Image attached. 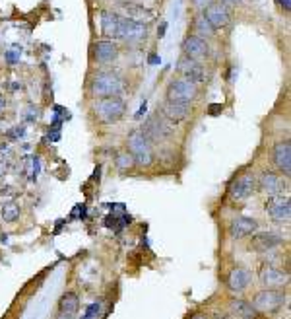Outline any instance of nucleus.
Masks as SVG:
<instances>
[{"instance_id":"nucleus-20","label":"nucleus","mask_w":291,"mask_h":319,"mask_svg":"<svg viewBox=\"0 0 291 319\" xmlns=\"http://www.w3.org/2000/svg\"><path fill=\"white\" fill-rule=\"evenodd\" d=\"M179 72L187 78V80L194 82V84L202 82V78H204L202 64L198 63V61H194V59H189V57H187V59H183V61L179 63Z\"/></svg>"},{"instance_id":"nucleus-35","label":"nucleus","mask_w":291,"mask_h":319,"mask_svg":"<svg viewBox=\"0 0 291 319\" xmlns=\"http://www.w3.org/2000/svg\"><path fill=\"white\" fill-rule=\"evenodd\" d=\"M190 319H210V315H208V313H202V311H198V313H194Z\"/></svg>"},{"instance_id":"nucleus-36","label":"nucleus","mask_w":291,"mask_h":319,"mask_svg":"<svg viewBox=\"0 0 291 319\" xmlns=\"http://www.w3.org/2000/svg\"><path fill=\"white\" fill-rule=\"evenodd\" d=\"M144 113H146V102L142 103V107L138 109V113H136V119H142V117H144Z\"/></svg>"},{"instance_id":"nucleus-29","label":"nucleus","mask_w":291,"mask_h":319,"mask_svg":"<svg viewBox=\"0 0 291 319\" xmlns=\"http://www.w3.org/2000/svg\"><path fill=\"white\" fill-rule=\"evenodd\" d=\"M39 119V109L37 107H29L26 113V121H37Z\"/></svg>"},{"instance_id":"nucleus-30","label":"nucleus","mask_w":291,"mask_h":319,"mask_svg":"<svg viewBox=\"0 0 291 319\" xmlns=\"http://www.w3.org/2000/svg\"><path fill=\"white\" fill-rule=\"evenodd\" d=\"M20 55H22L20 51H8V53H6V61H8L10 64H14L16 61H18V59H20Z\"/></svg>"},{"instance_id":"nucleus-27","label":"nucleus","mask_w":291,"mask_h":319,"mask_svg":"<svg viewBox=\"0 0 291 319\" xmlns=\"http://www.w3.org/2000/svg\"><path fill=\"white\" fill-rule=\"evenodd\" d=\"M117 167L121 169V171H128V169H132V166H134V160H132V156L128 152H123L117 156Z\"/></svg>"},{"instance_id":"nucleus-21","label":"nucleus","mask_w":291,"mask_h":319,"mask_svg":"<svg viewBox=\"0 0 291 319\" xmlns=\"http://www.w3.org/2000/svg\"><path fill=\"white\" fill-rule=\"evenodd\" d=\"M183 49H185V53H187V57H189V59H194V61L208 57V51H210V49H208V43H206L204 39L196 37V35L187 37L185 45H183Z\"/></svg>"},{"instance_id":"nucleus-16","label":"nucleus","mask_w":291,"mask_h":319,"mask_svg":"<svg viewBox=\"0 0 291 319\" xmlns=\"http://www.w3.org/2000/svg\"><path fill=\"white\" fill-rule=\"evenodd\" d=\"M256 232H258V222L254 218L239 216L235 220H231V224H229V236L233 240H243V238L253 236Z\"/></svg>"},{"instance_id":"nucleus-17","label":"nucleus","mask_w":291,"mask_h":319,"mask_svg":"<svg viewBox=\"0 0 291 319\" xmlns=\"http://www.w3.org/2000/svg\"><path fill=\"white\" fill-rule=\"evenodd\" d=\"M272 160H274V166L283 173V177H289L291 175V144H289V141L278 142V144L274 146Z\"/></svg>"},{"instance_id":"nucleus-15","label":"nucleus","mask_w":291,"mask_h":319,"mask_svg":"<svg viewBox=\"0 0 291 319\" xmlns=\"http://www.w3.org/2000/svg\"><path fill=\"white\" fill-rule=\"evenodd\" d=\"M283 243V238L279 234L274 232H258L253 234V240H251V249L258 251V253H266V251H272L274 247H278Z\"/></svg>"},{"instance_id":"nucleus-2","label":"nucleus","mask_w":291,"mask_h":319,"mask_svg":"<svg viewBox=\"0 0 291 319\" xmlns=\"http://www.w3.org/2000/svg\"><path fill=\"white\" fill-rule=\"evenodd\" d=\"M127 111V105L125 102L119 98V96H111V98H99L95 103V115L97 119L105 123V125H113L119 123Z\"/></svg>"},{"instance_id":"nucleus-23","label":"nucleus","mask_w":291,"mask_h":319,"mask_svg":"<svg viewBox=\"0 0 291 319\" xmlns=\"http://www.w3.org/2000/svg\"><path fill=\"white\" fill-rule=\"evenodd\" d=\"M229 307H231V313L239 319H256L258 317V311H256L253 304H251L249 300H245V298H233L231 304H229Z\"/></svg>"},{"instance_id":"nucleus-28","label":"nucleus","mask_w":291,"mask_h":319,"mask_svg":"<svg viewBox=\"0 0 291 319\" xmlns=\"http://www.w3.org/2000/svg\"><path fill=\"white\" fill-rule=\"evenodd\" d=\"M103 311V304L101 302H93L91 306L86 309V315L82 319H99V315H101Z\"/></svg>"},{"instance_id":"nucleus-9","label":"nucleus","mask_w":291,"mask_h":319,"mask_svg":"<svg viewBox=\"0 0 291 319\" xmlns=\"http://www.w3.org/2000/svg\"><path fill=\"white\" fill-rule=\"evenodd\" d=\"M256 189L262 191L268 197H274V195H283V191H287V181L278 175L276 171H270L266 169L262 171L258 177H256Z\"/></svg>"},{"instance_id":"nucleus-31","label":"nucleus","mask_w":291,"mask_h":319,"mask_svg":"<svg viewBox=\"0 0 291 319\" xmlns=\"http://www.w3.org/2000/svg\"><path fill=\"white\" fill-rule=\"evenodd\" d=\"M223 107L219 105V103H212L210 107H208V111H210V115H219V111H221Z\"/></svg>"},{"instance_id":"nucleus-4","label":"nucleus","mask_w":291,"mask_h":319,"mask_svg":"<svg viewBox=\"0 0 291 319\" xmlns=\"http://www.w3.org/2000/svg\"><path fill=\"white\" fill-rule=\"evenodd\" d=\"M283 302H285V294L281 290H278V288H262L260 292L254 294L251 304L258 313H274L283 306Z\"/></svg>"},{"instance_id":"nucleus-6","label":"nucleus","mask_w":291,"mask_h":319,"mask_svg":"<svg viewBox=\"0 0 291 319\" xmlns=\"http://www.w3.org/2000/svg\"><path fill=\"white\" fill-rule=\"evenodd\" d=\"M264 208L268 212V216L272 218L276 224H285L291 218V201L287 195H274L268 197V201L264 203Z\"/></svg>"},{"instance_id":"nucleus-22","label":"nucleus","mask_w":291,"mask_h":319,"mask_svg":"<svg viewBox=\"0 0 291 319\" xmlns=\"http://www.w3.org/2000/svg\"><path fill=\"white\" fill-rule=\"evenodd\" d=\"M119 55V49L113 41H97L93 45V57L97 63H113Z\"/></svg>"},{"instance_id":"nucleus-26","label":"nucleus","mask_w":291,"mask_h":319,"mask_svg":"<svg viewBox=\"0 0 291 319\" xmlns=\"http://www.w3.org/2000/svg\"><path fill=\"white\" fill-rule=\"evenodd\" d=\"M2 218L4 222H16L20 218V206L16 203H6L2 206Z\"/></svg>"},{"instance_id":"nucleus-11","label":"nucleus","mask_w":291,"mask_h":319,"mask_svg":"<svg viewBox=\"0 0 291 319\" xmlns=\"http://www.w3.org/2000/svg\"><path fill=\"white\" fill-rule=\"evenodd\" d=\"M204 18L208 20V24L214 27V29H221L229 24L231 16H229V8L221 2H210L206 6V12H204Z\"/></svg>"},{"instance_id":"nucleus-24","label":"nucleus","mask_w":291,"mask_h":319,"mask_svg":"<svg viewBox=\"0 0 291 319\" xmlns=\"http://www.w3.org/2000/svg\"><path fill=\"white\" fill-rule=\"evenodd\" d=\"M117 26H119V14L101 12V31L103 35L117 39Z\"/></svg>"},{"instance_id":"nucleus-39","label":"nucleus","mask_w":291,"mask_h":319,"mask_svg":"<svg viewBox=\"0 0 291 319\" xmlns=\"http://www.w3.org/2000/svg\"><path fill=\"white\" fill-rule=\"evenodd\" d=\"M212 319H229V315H225V313H214Z\"/></svg>"},{"instance_id":"nucleus-5","label":"nucleus","mask_w":291,"mask_h":319,"mask_svg":"<svg viewBox=\"0 0 291 319\" xmlns=\"http://www.w3.org/2000/svg\"><path fill=\"white\" fill-rule=\"evenodd\" d=\"M256 189V173L254 171H245L239 177L233 179V183L229 185V195L233 201H247L249 197H253Z\"/></svg>"},{"instance_id":"nucleus-37","label":"nucleus","mask_w":291,"mask_h":319,"mask_svg":"<svg viewBox=\"0 0 291 319\" xmlns=\"http://www.w3.org/2000/svg\"><path fill=\"white\" fill-rule=\"evenodd\" d=\"M165 29H167V24H161V26H159V29H157V33H159V37H163L165 35Z\"/></svg>"},{"instance_id":"nucleus-33","label":"nucleus","mask_w":291,"mask_h":319,"mask_svg":"<svg viewBox=\"0 0 291 319\" xmlns=\"http://www.w3.org/2000/svg\"><path fill=\"white\" fill-rule=\"evenodd\" d=\"M279 2V6L283 8V10H289L291 8V0H278Z\"/></svg>"},{"instance_id":"nucleus-14","label":"nucleus","mask_w":291,"mask_h":319,"mask_svg":"<svg viewBox=\"0 0 291 319\" xmlns=\"http://www.w3.org/2000/svg\"><path fill=\"white\" fill-rule=\"evenodd\" d=\"M140 130L148 136V141L150 142L161 141V139H165V136L171 134V128H169V125L163 121V117L161 115L150 117V119L146 121V125L140 128Z\"/></svg>"},{"instance_id":"nucleus-18","label":"nucleus","mask_w":291,"mask_h":319,"mask_svg":"<svg viewBox=\"0 0 291 319\" xmlns=\"http://www.w3.org/2000/svg\"><path fill=\"white\" fill-rule=\"evenodd\" d=\"M119 12L123 14V18H128V20H134V22H148L152 20L153 14L144 8V6H138L134 2H119Z\"/></svg>"},{"instance_id":"nucleus-8","label":"nucleus","mask_w":291,"mask_h":319,"mask_svg":"<svg viewBox=\"0 0 291 319\" xmlns=\"http://www.w3.org/2000/svg\"><path fill=\"white\" fill-rule=\"evenodd\" d=\"M198 94V86L194 82H190L187 78H179L175 82L169 84L167 88V102H181L190 103Z\"/></svg>"},{"instance_id":"nucleus-1","label":"nucleus","mask_w":291,"mask_h":319,"mask_svg":"<svg viewBox=\"0 0 291 319\" xmlns=\"http://www.w3.org/2000/svg\"><path fill=\"white\" fill-rule=\"evenodd\" d=\"M128 154L132 156V160H134V164H138L142 167H148L153 164V146L152 142L148 141V136L136 128V130H132L130 134H128Z\"/></svg>"},{"instance_id":"nucleus-19","label":"nucleus","mask_w":291,"mask_h":319,"mask_svg":"<svg viewBox=\"0 0 291 319\" xmlns=\"http://www.w3.org/2000/svg\"><path fill=\"white\" fill-rule=\"evenodd\" d=\"M161 115L171 121V123H181L190 115V103H181V102H165Z\"/></svg>"},{"instance_id":"nucleus-3","label":"nucleus","mask_w":291,"mask_h":319,"mask_svg":"<svg viewBox=\"0 0 291 319\" xmlns=\"http://www.w3.org/2000/svg\"><path fill=\"white\" fill-rule=\"evenodd\" d=\"M91 92L95 98H111L123 92V78L114 72H99L91 82Z\"/></svg>"},{"instance_id":"nucleus-12","label":"nucleus","mask_w":291,"mask_h":319,"mask_svg":"<svg viewBox=\"0 0 291 319\" xmlns=\"http://www.w3.org/2000/svg\"><path fill=\"white\" fill-rule=\"evenodd\" d=\"M253 282V275L247 267H233L227 275V288L231 292H245Z\"/></svg>"},{"instance_id":"nucleus-7","label":"nucleus","mask_w":291,"mask_h":319,"mask_svg":"<svg viewBox=\"0 0 291 319\" xmlns=\"http://www.w3.org/2000/svg\"><path fill=\"white\" fill-rule=\"evenodd\" d=\"M148 35V26L142 24V22H134V20H128L123 18L119 14V26H117V39H123L128 43H136L142 41Z\"/></svg>"},{"instance_id":"nucleus-10","label":"nucleus","mask_w":291,"mask_h":319,"mask_svg":"<svg viewBox=\"0 0 291 319\" xmlns=\"http://www.w3.org/2000/svg\"><path fill=\"white\" fill-rule=\"evenodd\" d=\"M258 281H260V284H262L264 288H278L283 282H287V272H283V270L279 267H276V265L266 263V265H262L260 270H258Z\"/></svg>"},{"instance_id":"nucleus-38","label":"nucleus","mask_w":291,"mask_h":319,"mask_svg":"<svg viewBox=\"0 0 291 319\" xmlns=\"http://www.w3.org/2000/svg\"><path fill=\"white\" fill-rule=\"evenodd\" d=\"M159 63H161V61H159L157 55H152V57H150V64H159Z\"/></svg>"},{"instance_id":"nucleus-25","label":"nucleus","mask_w":291,"mask_h":319,"mask_svg":"<svg viewBox=\"0 0 291 319\" xmlns=\"http://www.w3.org/2000/svg\"><path fill=\"white\" fill-rule=\"evenodd\" d=\"M214 31L215 29L208 24V20H206L204 16H198V18H196V33H198L196 37H200V39L212 37V35H214Z\"/></svg>"},{"instance_id":"nucleus-32","label":"nucleus","mask_w":291,"mask_h":319,"mask_svg":"<svg viewBox=\"0 0 291 319\" xmlns=\"http://www.w3.org/2000/svg\"><path fill=\"white\" fill-rule=\"evenodd\" d=\"M192 2H194V4L198 6V8H206V6H208V4L212 2V0H192Z\"/></svg>"},{"instance_id":"nucleus-34","label":"nucleus","mask_w":291,"mask_h":319,"mask_svg":"<svg viewBox=\"0 0 291 319\" xmlns=\"http://www.w3.org/2000/svg\"><path fill=\"white\" fill-rule=\"evenodd\" d=\"M221 4H225V6H237V4H241V0H219Z\"/></svg>"},{"instance_id":"nucleus-13","label":"nucleus","mask_w":291,"mask_h":319,"mask_svg":"<svg viewBox=\"0 0 291 319\" xmlns=\"http://www.w3.org/2000/svg\"><path fill=\"white\" fill-rule=\"evenodd\" d=\"M78 309H80V296L76 292H72V290H68L59 300V307H56L54 319H76Z\"/></svg>"}]
</instances>
